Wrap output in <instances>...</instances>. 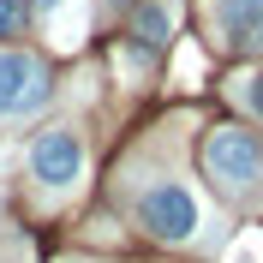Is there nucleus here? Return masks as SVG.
Instances as JSON below:
<instances>
[{"label": "nucleus", "mask_w": 263, "mask_h": 263, "mask_svg": "<svg viewBox=\"0 0 263 263\" xmlns=\"http://www.w3.org/2000/svg\"><path fill=\"white\" fill-rule=\"evenodd\" d=\"M30 174L42 185H54V192H66V185L84 174V149H78V138L72 132H42L30 144Z\"/></svg>", "instance_id": "obj_4"}, {"label": "nucleus", "mask_w": 263, "mask_h": 263, "mask_svg": "<svg viewBox=\"0 0 263 263\" xmlns=\"http://www.w3.org/2000/svg\"><path fill=\"white\" fill-rule=\"evenodd\" d=\"M48 66L36 54H18V48H0V114H30L48 102Z\"/></svg>", "instance_id": "obj_3"}, {"label": "nucleus", "mask_w": 263, "mask_h": 263, "mask_svg": "<svg viewBox=\"0 0 263 263\" xmlns=\"http://www.w3.org/2000/svg\"><path fill=\"white\" fill-rule=\"evenodd\" d=\"M60 6H66V0H36V12H60Z\"/></svg>", "instance_id": "obj_9"}, {"label": "nucleus", "mask_w": 263, "mask_h": 263, "mask_svg": "<svg viewBox=\"0 0 263 263\" xmlns=\"http://www.w3.org/2000/svg\"><path fill=\"white\" fill-rule=\"evenodd\" d=\"M132 30H138V42H144V48H162V42H167V12H162V6H144Z\"/></svg>", "instance_id": "obj_6"}, {"label": "nucleus", "mask_w": 263, "mask_h": 263, "mask_svg": "<svg viewBox=\"0 0 263 263\" xmlns=\"http://www.w3.org/2000/svg\"><path fill=\"white\" fill-rule=\"evenodd\" d=\"M239 96L251 102V114H263V72H251V78H246V90H239Z\"/></svg>", "instance_id": "obj_8"}, {"label": "nucleus", "mask_w": 263, "mask_h": 263, "mask_svg": "<svg viewBox=\"0 0 263 263\" xmlns=\"http://www.w3.org/2000/svg\"><path fill=\"white\" fill-rule=\"evenodd\" d=\"M138 221H144L156 239H192V233L203 228V210H197V197L185 192L180 180H162V185H149V192L138 197Z\"/></svg>", "instance_id": "obj_2"}, {"label": "nucleus", "mask_w": 263, "mask_h": 263, "mask_svg": "<svg viewBox=\"0 0 263 263\" xmlns=\"http://www.w3.org/2000/svg\"><path fill=\"white\" fill-rule=\"evenodd\" d=\"M215 24L228 36V48L263 54V0H215Z\"/></svg>", "instance_id": "obj_5"}, {"label": "nucleus", "mask_w": 263, "mask_h": 263, "mask_svg": "<svg viewBox=\"0 0 263 263\" xmlns=\"http://www.w3.org/2000/svg\"><path fill=\"white\" fill-rule=\"evenodd\" d=\"M203 167H210V180L221 192H251L263 180V144L251 132H239V126H221L203 144Z\"/></svg>", "instance_id": "obj_1"}, {"label": "nucleus", "mask_w": 263, "mask_h": 263, "mask_svg": "<svg viewBox=\"0 0 263 263\" xmlns=\"http://www.w3.org/2000/svg\"><path fill=\"white\" fill-rule=\"evenodd\" d=\"M24 30V0H0V36H18Z\"/></svg>", "instance_id": "obj_7"}]
</instances>
